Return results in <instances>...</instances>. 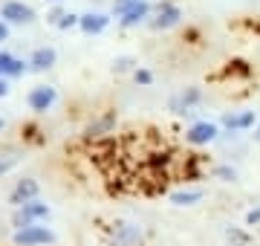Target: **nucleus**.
Masks as SVG:
<instances>
[{
  "instance_id": "nucleus-9",
  "label": "nucleus",
  "mask_w": 260,
  "mask_h": 246,
  "mask_svg": "<svg viewBox=\"0 0 260 246\" xmlns=\"http://www.w3.org/2000/svg\"><path fill=\"white\" fill-rule=\"evenodd\" d=\"M148 12H150L148 3H145V0H136V3L121 15V26H136V23H142V20L148 18Z\"/></svg>"
},
{
  "instance_id": "nucleus-3",
  "label": "nucleus",
  "mask_w": 260,
  "mask_h": 246,
  "mask_svg": "<svg viewBox=\"0 0 260 246\" xmlns=\"http://www.w3.org/2000/svg\"><path fill=\"white\" fill-rule=\"evenodd\" d=\"M0 18H6L9 23H32V20H35V12H32V6H26V3L9 0V3H3Z\"/></svg>"
},
{
  "instance_id": "nucleus-20",
  "label": "nucleus",
  "mask_w": 260,
  "mask_h": 246,
  "mask_svg": "<svg viewBox=\"0 0 260 246\" xmlns=\"http://www.w3.org/2000/svg\"><path fill=\"white\" fill-rule=\"evenodd\" d=\"M9 64H12V55L9 52H0V78L9 73Z\"/></svg>"
},
{
  "instance_id": "nucleus-17",
  "label": "nucleus",
  "mask_w": 260,
  "mask_h": 246,
  "mask_svg": "<svg viewBox=\"0 0 260 246\" xmlns=\"http://www.w3.org/2000/svg\"><path fill=\"white\" fill-rule=\"evenodd\" d=\"M75 23H81V15H61L58 29H70V26H75Z\"/></svg>"
},
{
  "instance_id": "nucleus-18",
  "label": "nucleus",
  "mask_w": 260,
  "mask_h": 246,
  "mask_svg": "<svg viewBox=\"0 0 260 246\" xmlns=\"http://www.w3.org/2000/svg\"><path fill=\"white\" fill-rule=\"evenodd\" d=\"M18 165V157H0V177L6 174V171H12Z\"/></svg>"
},
{
  "instance_id": "nucleus-21",
  "label": "nucleus",
  "mask_w": 260,
  "mask_h": 246,
  "mask_svg": "<svg viewBox=\"0 0 260 246\" xmlns=\"http://www.w3.org/2000/svg\"><path fill=\"white\" fill-rule=\"evenodd\" d=\"M136 81H139V84H150V81H153V76H150L148 70H136Z\"/></svg>"
},
{
  "instance_id": "nucleus-22",
  "label": "nucleus",
  "mask_w": 260,
  "mask_h": 246,
  "mask_svg": "<svg viewBox=\"0 0 260 246\" xmlns=\"http://www.w3.org/2000/svg\"><path fill=\"white\" fill-rule=\"evenodd\" d=\"M246 223H249V226H257L260 223V208H251L249 214H246Z\"/></svg>"
},
{
  "instance_id": "nucleus-10",
  "label": "nucleus",
  "mask_w": 260,
  "mask_h": 246,
  "mask_svg": "<svg viewBox=\"0 0 260 246\" xmlns=\"http://www.w3.org/2000/svg\"><path fill=\"white\" fill-rule=\"evenodd\" d=\"M52 64H55V49H52V47L35 49V52H32V58H29V67H32V70H38V73H41V70H49Z\"/></svg>"
},
{
  "instance_id": "nucleus-19",
  "label": "nucleus",
  "mask_w": 260,
  "mask_h": 246,
  "mask_svg": "<svg viewBox=\"0 0 260 246\" xmlns=\"http://www.w3.org/2000/svg\"><path fill=\"white\" fill-rule=\"evenodd\" d=\"M23 70H26V64H23V61H18V58H12L9 73H6V76H23Z\"/></svg>"
},
{
  "instance_id": "nucleus-16",
  "label": "nucleus",
  "mask_w": 260,
  "mask_h": 246,
  "mask_svg": "<svg viewBox=\"0 0 260 246\" xmlns=\"http://www.w3.org/2000/svg\"><path fill=\"white\" fill-rule=\"evenodd\" d=\"M214 174H217V177H220L223 182H234V180H237V171H234V168H225V165L214 168Z\"/></svg>"
},
{
  "instance_id": "nucleus-5",
  "label": "nucleus",
  "mask_w": 260,
  "mask_h": 246,
  "mask_svg": "<svg viewBox=\"0 0 260 246\" xmlns=\"http://www.w3.org/2000/svg\"><path fill=\"white\" fill-rule=\"evenodd\" d=\"M185 139L191 145H208V142H214V139H217V125H211V122L191 125V131L185 133Z\"/></svg>"
},
{
  "instance_id": "nucleus-15",
  "label": "nucleus",
  "mask_w": 260,
  "mask_h": 246,
  "mask_svg": "<svg viewBox=\"0 0 260 246\" xmlns=\"http://www.w3.org/2000/svg\"><path fill=\"white\" fill-rule=\"evenodd\" d=\"M200 197H203V191H177V194H171V203L174 206H194Z\"/></svg>"
},
{
  "instance_id": "nucleus-6",
  "label": "nucleus",
  "mask_w": 260,
  "mask_h": 246,
  "mask_svg": "<svg viewBox=\"0 0 260 246\" xmlns=\"http://www.w3.org/2000/svg\"><path fill=\"white\" fill-rule=\"evenodd\" d=\"M38 189H41V186H38L35 180H20L18 186H15V191L9 194V203L12 206H23V203L38 197Z\"/></svg>"
},
{
  "instance_id": "nucleus-26",
  "label": "nucleus",
  "mask_w": 260,
  "mask_h": 246,
  "mask_svg": "<svg viewBox=\"0 0 260 246\" xmlns=\"http://www.w3.org/2000/svg\"><path fill=\"white\" fill-rule=\"evenodd\" d=\"M6 35H9V29H6V23H0V41H6Z\"/></svg>"
},
{
  "instance_id": "nucleus-8",
  "label": "nucleus",
  "mask_w": 260,
  "mask_h": 246,
  "mask_svg": "<svg viewBox=\"0 0 260 246\" xmlns=\"http://www.w3.org/2000/svg\"><path fill=\"white\" fill-rule=\"evenodd\" d=\"M223 125L229 131H246L254 125V113L251 110H240V113H225L223 116Z\"/></svg>"
},
{
  "instance_id": "nucleus-28",
  "label": "nucleus",
  "mask_w": 260,
  "mask_h": 246,
  "mask_svg": "<svg viewBox=\"0 0 260 246\" xmlns=\"http://www.w3.org/2000/svg\"><path fill=\"white\" fill-rule=\"evenodd\" d=\"M3 128H6V122H3V119H0V131H3Z\"/></svg>"
},
{
  "instance_id": "nucleus-29",
  "label": "nucleus",
  "mask_w": 260,
  "mask_h": 246,
  "mask_svg": "<svg viewBox=\"0 0 260 246\" xmlns=\"http://www.w3.org/2000/svg\"><path fill=\"white\" fill-rule=\"evenodd\" d=\"M49 3H52V0H49Z\"/></svg>"
},
{
  "instance_id": "nucleus-24",
  "label": "nucleus",
  "mask_w": 260,
  "mask_h": 246,
  "mask_svg": "<svg viewBox=\"0 0 260 246\" xmlns=\"http://www.w3.org/2000/svg\"><path fill=\"white\" fill-rule=\"evenodd\" d=\"M229 240H234V243H246V235H240V232H234V229H229Z\"/></svg>"
},
{
  "instance_id": "nucleus-23",
  "label": "nucleus",
  "mask_w": 260,
  "mask_h": 246,
  "mask_svg": "<svg viewBox=\"0 0 260 246\" xmlns=\"http://www.w3.org/2000/svg\"><path fill=\"white\" fill-rule=\"evenodd\" d=\"M130 64H133V61H130V58H119V61H116V64H113V70H116V73H124V70H127Z\"/></svg>"
},
{
  "instance_id": "nucleus-2",
  "label": "nucleus",
  "mask_w": 260,
  "mask_h": 246,
  "mask_svg": "<svg viewBox=\"0 0 260 246\" xmlns=\"http://www.w3.org/2000/svg\"><path fill=\"white\" fill-rule=\"evenodd\" d=\"M52 240H55V235L47 226H26L15 232V246H47Z\"/></svg>"
},
{
  "instance_id": "nucleus-11",
  "label": "nucleus",
  "mask_w": 260,
  "mask_h": 246,
  "mask_svg": "<svg viewBox=\"0 0 260 246\" xmlns=\"http://www.w3.org/2000/svg\"><path fill=\"white\" fill-rule=\"evenodd\" d=\"M194 102H200V90L197 87H188L182 96H177L174 102H171V107H174V113H188V107Z\"/></svg>"
},
{
  "instance_id": "nucleus-14",
  "label": "nucleus",
  "mask_w": 260,
  "mask_h": 246,
  "mask_svg": "<svg viewBox=\"0 0 260 246\" xmlns=\"http://www.w3.org/2000/svg\"><path fill=\"white\" fill-rule=\"evenodd\" d=\"M142 240V232L136 226H121V235L116 237V246H133Z\"/></svg>"
},
{
  "instance_id": "nucleus-4",
  "label": "nucleus",
  "mask_w": 260,
  "mask_h": 246,
  "mask_svg": "<svg viewBox=\"0 0 260 246\" xmlns=\"http://www.w3.org/2000/svg\"><path fill=\"white\" fill-rule=\"evenodd\" d=\"M52 104H55V87L38 84L35 90L29 93V107H32L35 113H47Z\"/></svg>"
},
{
  "instance_id": "nucleus-7",
  "label": "nucleus",
  "mask_w": 260,
  "mask_h": 246,
  "mask_svg": "<svg viewBox=\"0 0 260 246\" xmlns=\"http://www.w3.org/2000/svg\"><path fill=\"white\" fill-rule=\"evenodd\" d=\"M179 18H182V12H179V6H174V3H162V6H159L156 20H153V26H156V29L177 26V23H179Z\"/></svg>"
},
{
  "instance_id": "nucleus-27",
  "label": "nucleus",
  "mask_w": 260,
  "mask_h": 246,
  "mask_svg": "<svg viewBox=\"0 0 260 246\" xmlns=\"http://www.w3.org/2000/svg\"><path fill=\"white\" fill-rule=\"evenodd\" d=\"M254 139H257V142H260V125H257V128H254Z\"/></svg>"
},
{
  "instance_id": "nucleus-1",
  "label": "nucleus",
  "mask_w": 260,
  "mask_h": 246,
  "mask_svg": "<svg viewBox=\"0 0 260 246\" xmlns=\"http://www.w3.org/2000/svg\"><path fill=\"white\" fill-rule=\"evenodd\" d=\"M44 218H49V206L47 203H38V200H29V203L18 206L12 223H15L18 229H26V226H32L35 220H44Z\"/></svg>"
},
{
  "instance_id": "nucleus-12",
  "label": "nucleus",
  "mask_w": 260,
  "mask_h": 246,
  "mask_svg": "<svg viewBox=\"0 0 260 246\" xmlns=\"http://www.w3.org/2000/svg\"><path fill=\"white\" fill-rule=\"evenodd\" d=\"M107 20H110L107 15H81V23H78V26H81L87 35H99V32L107 26Z\"/></svg>"
},
{
  "instance_id": "nucleus-25",
  "label": "nucleus",
  "mask_w": 260,
  "mask_h": 246,
  "mask_svg": "<svg viewBox=\"0 0 260 246\" xmlns=\"http://www.w3.org/2000/svg\"><path fill=\"white\" fill-rule=\"evenodd\" d=\"M9 93V84H6V81H3V78H0V99H3V96Z\"/></svg>"
},
{
  "instance_id": "nucleus-13",
  "label": "nucleus",
  "mask_w": 260,
  "mask_h": 246,
  "mask_svg": "<svg viewBox=\"0 0 260 246\" xmlns=\"http://www.w3.org/2000/svg\"><path fill=\"white\" fill-rule=\"evenodd\" d=\"M113 125H116V113H107L104 119H99L95 125H90V128H87V136H90V139H93V136H102V133L110 131Z\"/></svg>"
}]
</instances>
